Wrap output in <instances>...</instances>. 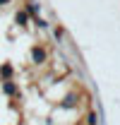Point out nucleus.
<instances>
[{
  "mask_svg": "<svg viewBox=\"0 0 120 125\" xmlns=\"http://www.w3.org/2000/svg\"><path fill=\"white\" fill-rule=\"evenodd\" d=\"M27 12L36 17V12H39V5H36V2H29V5H27Z\"/></svg>",
  "mask_w": 120,
  "mask_h": 125,
  "instance_id": "nucleus-1",
  "label": "nucleus"
},
{
  "mask_svg": "<svg viewBox=\"0 0 120 125\" xmlns=\"http://www.w3.org/2000/svg\"><path fill=\"white\" fill-rule=\"evenodd\" d=\"M0 75H2V77H10V75H12V67H10V65H2Z\"/></svg>",
  "mask_w": 120,
  "mask_h": 125,
  "instance_id": "nucleus-2",
  "label": "nucleus"
},
{
  "mask_svg": "<svg viewBox=\"0 0 120 125\" xmlns=\"http://www.w3.org/2000/svg\"><path fill=\"white\" fill-rule=\"evenodd\" d=\"M31 55H34V60H43V51H39V48H34V53H31Z\"/></svg>",
  "mask_w": 120,
  "mask_h": 125,
  "instance_id": "nucleus-3",
  "label": "nucleus"
},
{
  "mask_svg": "<svg viewBox=\"0 0 120 125\" xmlns=\"http://www.w3.org/2000/svg\"><path fill=\"white\" fill-rule=\"evenodd\" d=\"M24 22H27V12H17V24L24 27Z\"/></svg>",
  "mask_w": 120,
  "mask_h": 125,
  "instance_id": "nucleus-4",
  "label": "nucleus"
},
{
  "mask_svg": "<svg viewBox=\"0 0 120 125\" xmlns=\"http://www.w3.org/2000/svg\"><path fill=\"white\" fill-rule=\"evenodd\" d=\"M5 92H7V94H15V84L7 82V84H5Z\"/></svg>",
  "mask_w": 120,
  "mask_h": 125,
  "instance_id": "nucleus-5",
  "label": "nucleus"
},
{
  "mask_svg": "<svg viewBox=\"0 0 120 125\" xmlns=\"http://www.w3.org/2000/svg\"><path fill=\"white\" fill-rule=\"evenodd\" d=\"M5 2H10V0H0V5H5Z\"/></svg>",
  "mask_w": 120,
  "mask_h": 125,
  "instance_id": "nucleus-6",
  "label": "nucleus"
}]
</instances>
